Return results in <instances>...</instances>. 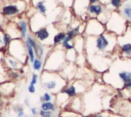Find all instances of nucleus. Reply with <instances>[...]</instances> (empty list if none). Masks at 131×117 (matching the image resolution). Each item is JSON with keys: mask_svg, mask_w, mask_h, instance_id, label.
<instances>
[{"mask_svg": "<svg viewBox=\"0 0 131 117\" xmlns=\"http://www.w3.org/2000/svg\"><path fill=\"white\" fill-rule=\"evenodd\" d=\"M70 110L74 111V112H82L83 111V101H82V96L77 95L75 98L72 99V101L70 102Z\"/></svg>", "mask_w": 131, "mask_h": 117, "instance_id": "nucleus-20", "label": "nucleus"}, {"mask_svg": "<svg viewBox=\"0 0 131 117\" xmlns=\"http://www.w3.org/2000/svg\"><path fill=\"white\" fill-rule=\"evenodd\" d=\"M15 90V84L11 81H5L0 84V94L2 95H10Z\"/></svg>", "mask_w": 131, "mask_h": 117, "instance_id": "nucleus-19", "label": "nucleus"}, {"mask_svg": "<svg viewBox=\"0 0 131 117\" xmlns=\"http://www.w3.org/2000/svg\"><path fill=\"white\" fill-rule=\"evenodd\" d=\"M13 111H14L15 113H18V112L25 111V109H24V107H23L21 105H16V106L13 107Z\"/></svg>", "mask_w": 131, "mask_h": 117, "instance_id": "nucleus-37", "label": "nucleus"}, {"mask_svg": "<svg viewBox=\"0 0 131 117\" xmlns=\"http://www.w3.org/2000/svg\"><path fill=\"white\" fill-rule=\"evenodd\" d=\"M119 11L131 24V3H123V5L119 9Z\"/></svg>", "mask_w": 131, "mask_h": 117, "instance_id": "nucleus-25", "label": "nucleus"}, {"mask_svg": "<svg viewBox=\"0 0 131 117\" xmlns=\"http://www.w3.org/2000/svg\"><path fill=\"white\" fill-rule=\"evenodd\" d=\"M66 51V60L68 63H75L78 56V52L75 49L71 50H64Z\"/></svg>", "mask_w": 131, "mask_h": 117, "instance_id": "nucleus-28", "label": "nucleus"}, {"mask_svg": "<svg viewBox=\"0 0 131 117\" xmlns=\"http://www.w3.org/2000/svg\"><path fill=\"white\" fill-rule=\"evenodd\" d=\"M102 77L105 84L122 89L124 84L131 80V59L119 57L115 60Z\"/></svg>", "mask_w": 131, "mask_h": 117, "instance_id": "nucleus-1", "label": "nucleus"}, {"mask_svg": "<svg viewBox=\"0 0 131 117\" xmlns=\"http://www.w3.org/2000/svg\"><path fill=\"white\" fill-rule=\"evenodd\" d=\"M54 113H55V112L39 110V114H38V115H39L40 117H54Z\"/></svg>", "mask_w": 131, "mask_h": 117, "instance_id": "nucleus-32", "label": "nucleus"}, {"mask_svg": "<svg viewBox=\"0 0 131 117\" xmlns=\"http://www.w3.org/2000/svg\"><path fill=\"white\" fill-rule=\"evenodd\" d=\"M60 91H62L63 93H66L70 99H73V98L79 95V94H78V90H77V88H76V85H75L74 81H72L70 84H67Z\"/></svg>", "mask_w": 131, "mask_h": 117, "instance_id": "nucleus-23", "label": "nucleus"}, {"mask_svg": "<svg viewBox=\"0 0 131 117\" xmlns=\"http://www.w3.org/2000/svg\"><path fill=\"white\" fill-rule=\"evenodd\" d=\"M0 29H1V26H0Z\"/></svg>", "mask_w": 131, "mask_h": 117, "instance_id": "nucleus-41", "label": "nucleus"}, {"mask_svg": "<svg viewBox=\"0 0 131 117\" xmlns=\"http://www.w3.org/2000/svg\"><path fill=\"white\" fill-rule=\"evenodd\" d=\"M40 83L46 91L51 93L59 92L68 83V80L63 78L58 72H49V71H41L40 75Z\"/></svg>", "mask_w": 131, "mask_h": 117, "instance_id": "nucleus-3", "label": "nucleus"}, {"mask_svg": "<svg viewBox=\"0 0 131 117\" xmlns=\"http://www.w3.org/2000/svg\"><path fill=\"white\" fill-rule=\"evenodd\" d=\"M105 9V6L103 4H101L100 2L97 3H90L87 7V14L90 17H94L97 18Z\"/></svg>", "mask_w": 131, "mask_h": 117, "instance_id": "nucleus-12", "label": "nucleus"}, {"mask_svg": "<svg viewBox=\"0 0 131 117\" xmlns=\"http://www.w3.org/2000/svg\"><path fill=\"white\" fill-rule=\"evenodd\" d=\"M66 60V51L62 48L54 47L50 51H48L45 60L43 70L49 72H60L62 68L67 65Z\"/></svg>", "mask_w": 131, "mask_h": 117, "instance_id": "nucleus-4", "label": "nucleus"}, {"mask_svg": "<svg viewBox=\"0 0 131 117\" xmlns=\"http://www.w3.org/2000/svg\"><path fill=\"white\" fill-rule=\"evenodd\" d=\"M30 111H31V113H32L33 116H37L39 114V110H38L37 107H31L30 108Z\"/></svg>", "mask_w": 131, "mask_h": 117, "instance_id": "nucleus-38", "label": "nucleus"}, {"mask_svg": "<svg viewBox=\"0 0 131 117\" xmlns=\"http://www.w3.org/2000/svg\"><path fill=\"white\" fill-rule=\"evenodd\" d=\"M34 8L41 15L45 17L47 16V13H48L47 0H34Z\"/></svg>", "mask_w": 131, "mask_h": 117, "instance_id": "nucleus-17", "label": "nucleus"}, {"mask_svg": "<svg viewBox=\"0 0 131 117\" xmlns=\"http://www.w3.org/2000/svg\"><path fill=\"white\" fill-rule=\"evenodd\" d=\"M99 2L111 10H118L123 5V0H100Z\"/></svg>", "mask_w": 131, "mask_h": 117, "instance_id": "nucleus-22", "label": "nucleus"}, {"mask_svg": "<svg viewBox=\"0 0 131 117\" xmlns=\"http://www.w3.org/2000/svg\"><path fill=\"white\" fill-rule=\"evenodd\" d=\"M123 88H124V89H128V90H131V80L127 81V82L124 84Z\"/></svg>", "mask_w": 131, "mask_h": 117, "instance_id": "nucleus-39", "label": "nucleus"}, {"mask_svg": "<svg viewBox=\"0 0 131 117\" xmlns=\"http://www.w3.org/2000/svg\"><path fill=\"white\" fill-rule=\"evenodd\" d=\"M38 79H39V75L36 74V73H33V74H32V77H31L30 84H34V85H36L37 82H38Z\"/></svg>", "mask_w": 131, "mask_h": 117, "instance_id": "nucleus-34", "label": "nucleus"}, {"mask_svg": "<svg viewBox=\"0 0 131 117\" xmlns=\"http://www.w3.org/2000/svg\"><path fill=\"white\" fill-rule=\"evenodd\" d=\"M40 110L56 112V106H55V104L52 101H50V102H43V103H40Z\"/></svg>", "mask_w": 131, "mask_h": 117, "instance_id": "nucleus-26", "label": "nucleus"}, {"mask_svg": "<svg viewBox=\"0 0 131 117\" xmlns=\"http://www.w3.org/2000/svg\"><path fill=\"white\" fill-rule=\"evenodd\" d=\"M3 30L6 34L9 35V37L12 39H18L20 38V35H19V32L17 30V27L14 23V21H8L5 23V25L3 26Z\"/></svg>", "mask_w": 131, "mask_h": 117, "instance_id": "nucleus-14", "label": "nucleus"}, {"mask_svg": "<svg viewBox=\"0 0 131 117\" xmlns=\"http://www.w3.org/2000/svg\"><path fill=\"white\" fill-rule=\"evenodd\" d=\"M57 1L66 8H71L73 5V2H74V0H57Z\"/></svg>", "mask_w": 131, "mask_h": 117, "instance_id": "nucleus-33", "label": "nucleus"}, {"mask_svg": "<svg viewBox=\"0 0 131 117\" xmlns=\"http://www.w3.org/2000/svg\"><path fill=\"white\" fill-rule=\"evenodd\" d=\"M34 36H35V38L40 42V43H42V44H46V42H47V40L50 38V36H51V33H50V30L48 29V27H42V28H40V29H38V30H36L35 32H33L32 33Z\"/></svg>", "mask_w": 131, "mask_h": 117, "instance_id": "nucleus-13", "label": "nucleus"}, {"mask_svg": "<svg viewBox=\"0 0 131 117\" xmlns=\"http://www.w3.org/2000/svg\"><path fill=\"white\" fill-rule=\"evenodd\" d=\"M7 53L13 57H15L16 60L20 61L21 63L25 64V66L27 65L29 59L27 55V50H26V46H25V42L23 39L18 38V39H12L6 49Z\"/></svg>", "mask_w": 131, "mask_h": 117, "instance_id": "nucleus-7", "label": "nucleus"}, {"mask_svg": "<svg viewBox=\"0 0 131 117\" xmlns=\"http://www.w3.org/2000/svg\"><path fill=\"white\" fill-rule=\"evenodd\" d=\"M14 23L17 27V30L19 32V35H20V39L25 40L26 37L28 36V34L30 33V25H29V18L27 16H24L23 14L18 15L17 18L15 17L14 20Z\"/></svg>", "mask_w": 131, "mask_h": 117, "instance_id": "nucleus-10", "label": "nucleus"}, {"mask_svg": "<svg viewBox=\"0 0 131 117\" xmlns=\"http://www.w3.org/2000/svg\"><path fill=\"white\" fill-rule=\"evenodd\" d=\"M89 0H74L72 5V12L75 16L81 18L87 14V7L89 5Z\"/></svg>", "mask_w": 131, "mask_h": 117, "instance_id": "nucleus-11", "label": "nucleus"}, {"mask_svg": "<svg viewBox=\"0 0 131 117\" xmlns=\"http://www.w3.org/2000/svg\"><path fill=\"white\" fill-rule=\"evenodd\" d=\"M7 78L8 79H11V80H15V79H18L20 77V73L17 71V70H10L7 72Z\"/></svg>", "mask_w": 131, "mask_h": 117, "instance_id": "nucleus-31", "label": "nucleus"}, {"mask_svg": "<svg viewBox=\"0 0 131 117\" xmlns=\"http://www.w3.org/2000/svg\"><path fill=\"white\" fill-rule=\"evenodd\" d=\"M118 36L105 31L104 33L95 37H85V49L86 55L92 54H104L111 55L117 51Z\"/></svg>", "mask_w": 131, "mask_h": 117, "instance_id": "nucleus-2", "label": "nucleus"}, {"mask_svg": "<svg viewBox=\"0 0 131 117\" xmlns=\"http://www.w3.org/2000/svg\"><path fill=\"white\" fill-rule=\"evenodd\" d=\"M105 26L101 22H99L97 18L90 17L88 21H86L85 25V31H84V36L85 37H95L98 36L102 33H104Z\"/></svg>", "mask_w": 131, "mask_h": 117, "instance_id": "nucleus-9", "label": "nucleus"}, {"mask_svg": "<svg viewBox=\"0 0 131 117\" xmlns=\"http://www.w3.org/2000/svg\"><path fill=\"white\" fill-rule=\"evenodd\" d=\"M3 62L5 63L6 67H8L10 70H17V71H20V70L25 67V64H24V63H21L20 61L16 60L15 57L9 55L8 53H7V55L3 59Z\"/></svg>", "mask_w": 131, "mask_h": 117, "instance_id": "nucleus-15", "label": "nucleus"}, {"mask_svg": "<svg viewBox=\"0 0 131 117\" xmlns=\"http://www.w3.org/2000/svg\"><path fill=\"white\" fill-rule=\"evenodd\" d=\"M43 66H44V60L36 57L34 62L32 63V69L36 72H41L43 71Z\"/></svg>", "mask_w": 131, "mask_h": 117, "instance_id": "nucleus-29", "label": "nucleus"}, {"mask_svg": "<svg viewBox=\"0 0 131 117\" xmlns=\"http://www.w3.org/2000/svg\"><path fill=\"white\" fill-rule=\"evenodd\" d=\"M25 42V46H26V50H27V55H28V59H29V62L32 64L34 62V60L36 59V55H35V51H34V48L24 40Z\"/></svg>", "mask_w": 131, "mask_h": 117, "instance_id": "nucleus-27", "label": "nucleus"}, {"mask_svg": "<svg viewBox=\"0 0 131 117\" xmlns=\"http://www.w3.org/2000/svg\"><path fill=\"white\" fill-rule=\"evenodd\" d=\"M10 41H11V38L9 37V35L6 34L4 30L1 28L0 29V51H6Z\"/></svg>", "mask_w": 131, "mask_h": 117, "instance_id": "nucleus-21", "label": "nucleus"}, {"mask_svg": "<svg viewBox=\"0 0 131 117\" xmlns=\"http://www.w3.org/2000/svg\"><path fill=\"white\" fill-rule=\"evenodd\" d=\"M73 43H74V49L78 52V54L84 52V49H85V36L84 35H77L74 38Z\"/></svg>", "mask_w": 131, "mask_h": 117, "instance_id": "nucleus-18", "label": "nucleus"}, {"mask_svg": "<svg viewBox=\"0 0 131 117\" xmlns=\"http://www.w3.org/2000/svg\"><path fill=\"white\" fill-rule=\"evenodd\" d=\"M64 38H66V31H58V32H56L53 35V38H52V46L53 47H58L62 43Z\"/></svg>", "mask_w": 131, "mask_h": 117, "instance_id": "nucleus-24", "label": "nucleus"}, {"mask_svg": "<svg viewBox=\"0 0 131 117\" xmlns=\"http://www.w3.org/2000/svg\"><path fill=\"white\" fill-rule=\"evenodd\" d=\"M76 71H77V67L74 65V63H67V65L62 68V70L59 73L63 78L70 80L74 78V76L76 75Z\"/></svg>", "mask_w": 131, "mask_h": 117, "instance_id": "nucleus-16", "label": "nucleus"}, {"mask_svg": "<svg viewBox=\"0 0 131 117\" xmlns=\"http://www.w3.org/2000/svg\"><path fill=\"white\" fill-rule=\"evenodd\" d=\"M129 25L130 23L121 14L119 10H113L107 22L104 24L105 30L117 36H121L122 34H124Z\"/></svg>", "mask_w": 131, "mask_h": 117, "instance_id": "nucleus-5", "label": "nucleus"}, {"mask_svg": "<svg viewBox=\"0 0 131 117\" xmlns=\"http://www.w3.org/2000/svg\"><path fill=\"white\" fill-rule=\"evenodd\" d=\"M108 113L107 112H98L95 114H92L90 117H107Z\"/></svg>", "mask_w": 131, "mask_h": 117, "instance_id": "nucleus-35", "label": "nucleus"}, {"mask_svg": "<svg viewBox=\"0 0 131 117\" xmlns=\"http://www.w3.org/2000/svg\"><path fill=\"white\" fill-rule=\"evenodd\" d=\"M117 51L120 57L131 59V25H129L124 34L118 36Z\"/></svg>", "mask_w": 131, "mask_h": 117, "instance_id": "nucleus-8", "label": "nucleus"}, {"mask_svg": "<svg viewBox=\"0 0 131 117\" xmlns=\"http://www.w3.org/2000/svg\"><path fill=\"white\" fill-rule=\"evenodd\" d=\"M24 105H25L26 107H30V100H29L28 98H26V99L24 100Z\"/></svg>", "mask_w": 131, "mask_h": 117, "instance_id": "nucleus-40", "label": "nucleus"}, {"mask_svg": "<svg viewBox=\"0 0 131 117\" xmlns=\"http://www.w3.org/2000/svg\"><path fill=\"white\" fill-rule=\"evenodd\" d=\"M28 91H29L31 94H34V93L36 92V85L29 83V85H28Z\"/></svg>", "mask_w": 131, "mask_h": 117, "instance_id": "nucleus-36", "label": "nucleus"}, {"mask_svg": "<svg viewBox=\"0 0 131 117\" xmlns=\"http://www.w3.org/2000/svg\"><path fill=\"white\" fill-rule=\"evenodd\" d=\"M27 9V1L25 0H13L11 2L4 3L0 8V13L6 17H16L23 14Z\"/></svg>", "mask_w": 131, "mask_h": 117, "instance_id": "nucleus-6", "label": "nucleus"}, {"mask_svg": "<svg viewBox=\"0 0 131 117\" xmlns=\"http://www.w3.org/2000/svg\"><path fill=\"white\" fill-rule=\"evenodd\" d=\"M53 99V93L49 92V91H44L41 95H40V103H43V102H50L52 101Z\"/></svg>", "mask_w": 131, "mask_h": 117, "instance_id": "nucleus-30", "label": "nucleus"}]
</instances>
